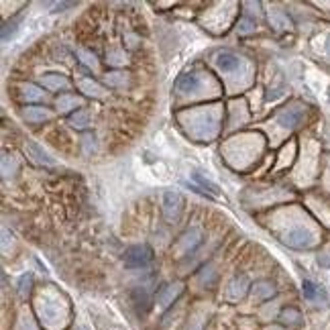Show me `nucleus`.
Returning <instances> with one entry per match:
<instances>
[{
    "mask_svg": "<svg viewBox=\"0 0 330 330\" xmlns=\"http://www.w3.org/2000/svg\"><path fill=\"white\" fill-rule=\"evenodd\" d=\"M151 259H153V251L147 245H133L125 253V265L131 267V269L145 267V265L151 263Z\"/></svg>",
    "mask_w": 330,
    "mask_h": 330,
    "instance_id": "f257e3e1",
    "label": "nucleus"
},
{
    "mask_svg": "<svg viewBox=\"0 0 330 330\" xmlns=\"http://www.w3.org/2000/svg\"><path fill=\"white\" fill-rule=\"evenodd\" d=\"M181 208H183V200L177 192H171L167 190L163 194V216L167 222H177L179 214H181Z\"/></svg>",
    "mask_w": 330,
    "mask_h": 330,
    "instance_id": "f03ea898",
    "label": "nucleus"
},
{
    "mask_svg": "<svg viewBox=\"0 0 330 330\" xmlns=\"http://www.w3.org/2000/svg\"><path fill=\"white\" fill-rule=\"evenodd\" d=\"M302 119H304V106L302 104H292L277 114V123L284 129H296L302 123Z\"/></svg>",
    "mask_w": 330,
    "mask_h": 330,
    "instance_id": "7ed1b4c3",
    "label": "nucleus"
},
{
    "mask_svg": "<svg viewBox=\"0 0 330 330\" xmlns=\"http://www.w3.org/2000/svg\"><path fill=\"white\" fill-rule=\"evenodd\" d=\"M284 243L292 249H308V247H312V234L308 230H302V228L290 230L284 237Z\"/></svg>",
    "mask_w": 330,
    "mask_h": 330,
    "instance_id": "20e7f679",
    "label": "nucleus"
},
{
    "mask_svg": "<svg viewBox=\"0 0 330 330\" xmlns=\"http://www.w3.org/2000/svg\"><path fill=\"white\" fill-rule=\"evenodd\" d=\"M200 243H202V232H200L198 228H190V230L181 237V241L177 243V249H179L183 255H187V253H192Z\"/></svg>",
    "mask_w": 330,
    "mask_h": 330,
    "instance_id": "39448f33",
    "label": "nucleus"
},
{
    "mask_svg": "<svg viewBox=\"0 0 330 330\" xmlns=\"http://www.w3.org/2000/svg\"><path fill=\"white\" fill-rule=\"evenodd\" d=\"M216 65H218L220 72H232L241 65V57L230 53V51H222V53L216 55Z\"/></svg>",
    "mask_w": 330,
    "mask_h": 330,
    "instance_id": "423d86ee",
    "label": "nucleus"
},
{
    "mask_svg": "<svg viewBox=\"0 0 330 330\" xmlns=\"http://www.w3.org/2000/svg\"><path fill=\"white\" fill-rule=\"evenodd\" d=\"M22 116L27 123H43V121L51 119V112L45 106H27L22 110Z\"/></svg>",
    "mask_w": 330,
    "mask_h": 330,
    "instance_id": "0eeeda50",
    "label": "nucleus"
},
{
    "mask_svg": "<svg viewBox=\"0 0 330 330\" xmlns=\"http://www.w3.org/2000/svg\"><path fill=\"white\" fill-rule=\"evenodd\" d=\"M181 284H171V286H165V288H161V292L157 294V302L163 306V308H167L169 304H173V300L181 294Z\"/></svg>",
    "mask_w": 330,
    "mask_h": 330,
    "instance_id": "6e6552de",
    "label": "nucleus"
},
{
    "mask_svg": "<svg viewBox=\"0 0 330 330\" xmlns=\"http://www.w3.org/2000/svg\"><path fill=\"white\" fill-rule=\"evenodd\" d=\"M27 151L31 153V157L37 161V163H41V165H53L55 161L51 159V155L45 151V149H41L37 143H33V141H29L27 143Z\"/></svg>",
    "mask_w": 330,
    "mask_h": 330,
    "instance_id": "1a4fd4ad",
    "label": "nucleus"
},
{
    "mask_svg": "<svg viewBox=\"0 0 330 330\" xmlns=\"http://www.w3.org/2000/svg\"><path fill=\"white\" fill-rule=\"evenodd\" d=\"M192 179H194V181H196V183L200 185V190H202L204 194L208 192V194H210L212 198H218V196H220V190H218V185H216L214 181H210V179H206V177H204L202 173H198V171H194V173H192Z\"/></svg>",
    "mask_w": 330,
    "mask_h": 330,
    "instance_id": "9d476101",
    "label": "nucleus"
},
{
    "mask_svg": "<svg viewBox=\"0 0 330 330\" xmlns=\"http://www.w3.org/2000/svg\"><path fill=\"white\" fill-rule=\"evenodd\" d=\"M198 86H200V80H198L196 74H183V76L175 82V88H177L179 92H196Z\"/></svg>",
    "mask_w": 330,
    "mask_h": 330,
    "instance_id": "9b49d317",
    "label": "nucleus"
},
{
    "mask_svg": "<svg viewBox=\"0 0 330 330\" xmlns=\"http://www.w3.org/2000/svg\"><path fill=\"white\" fill-rule=\"evenodd\" d=\"M247 286H249V281H247V277H245V275L234 277V279L230 281V286H228V296H230L232 300L243 298V296H245V292H247Z\"/></svg>",
    "mask_w": 330,
    "mask_h": 330,
    "instance_id": "f8f14e48",
    "label": "nucleus"
},
{
    "mask_svg": "<svg viewBox=\"0 0 330 330\" xmlns=\"http://www.w3.org/2000/svg\"><path fill=\"white\" fill-rule=\"evenodd\" d=\"M41 84L49 90H59V88H67V80L59 74H47L41 78Z\"/></svg>",
    "mask_w": 330,
    "mask_h": 330,
    "instance_id": "ddd939ff",
    "label": "nucleus"
},
{
    "mask_svg": "<svg viewBox=\"0 0 330 330\" xmlns=\"http://www.w3.org/2000/svg\"><path fill=\"white\" fill-rule=\"evenodd\" d=\"M78 88H80L84 94L94 96V98H102V96H104V88L98 86V84L92 82V80H80V82H78Z\"/></svg>",
    "mask_w": 330,
    "mask_h": 330,
    "instance_id": "4468645a",
    "label": "nucleus"
},
{
    "mask_svg": "<svg viewBox=\"0 0 330 330\" xmlns=\"http://www.w3.org/2000/svg\"><path fill=\"white\" fill-rule=\"evenodd\" d=\"M275 294V288H273V284H269V281H259V284H255V288H253V298L255 300H267V298H271Z\"/></svg>",
    "mask_w": 330,
    "mask_h": 330,
    "instance_id": "2eb2a0df",
    "label": "nucleus"
},
{
    "mask_svg": "<svg viewBox=\"0 0 330 330\" xmlns=\"http://www.w3.org/2000/svg\"><path fill=\"white\" fill-rule=\"evenodd\" d=\"M80 104H82V102H80V98H76V96L63 94V96L57 98V108H59V112H65V110L76 108V106H80Z\"/></svg>",
    "mask_w": 330,
    "mask_h": 330,
    "instance_id": "dca6fc26",
    "label": "nucleus"
},
{
    "mask_svg": "<svg viewBox=\"0 0 330 330\" xmlns=\"http://www.w3.org/2000/svg\"><path fill=\"white\" fill-rule=\"evenodd\" d=\"M302 292H304V298L306 300H316L318 298V294H320V288L314 284V281H310V279H304L302 281Z\"/></svg>",
    "mask_w": 330,
    "mask_h": 330,
    "instance_id": "f3484780",
    "label": "nucleus"
},
{
    "mask_svg": "<svg viewBox=\"0 0 330 330\" xmlns=\"http://www.w3.org/2000/svg\"><path fill=\"white\" fill-rule=\"evenodd\" d=\"M106 82H108V86H127L129 84V78H127V74L114 72V74H108L106 76Z\"/></svg>",
    "mask_w": 330,
    "mask_h": 330,
    "instance_id": "a211bd4d",
    "label": "nucleus"
},
{
    "mask_svg": "<svg viewBox=\"0 0 330 330\" xmlns=\"http://www.w3.org/2000/svg\"><path fill=\"white\" fill-rule=\"evenodd\" d=\"M69 123H72V127H76V129H84V127L88 125V112H86V110H78V112L69 119Z\"/></svg>",
    "mask_w": 330,
    "mask_h": 330,
    "instance_id": "6ab92c4d",
    "label": "nucleus"
},
{
    "mask_svg": "<svg viewBox=\"0 0 330 330\" xmlns=\"http://www.w3.org/2000/svg\"><path fill=\"white\" fill-rule=\"evenodd\" d=\"M22 96H25L27 100H41V98H43V94H41L35 86H31V84L22 86Z\"/></svg>",
    "mask_w": 330,
    "mask_h": 330,
    "instance_id": "aec40b11",
    "label": "nucleus"
},
{
    "mask_svg": "<svg viewBox=\"0 0 330 330\" xmlns=\"http://www.w3.org/2000/svg\"><path fill=\"white\" fill-rule=\"evenodd\" d=\"M253 31H255V20L249 18V16H245V18L239 22V33H241V35H247V33H253Z\"/></svg>",
    "mask_w": 330,
    "mask_h": 330,
    "instance_id": "412c9836",
    "label": "nucleus"
},
{
    "mask_svg": "<svg viewBox=\"0 0 330 330\" xmlns=\"http://www.w3.org/2000/svg\"><path fill=\"white\" fill-rule=\"evenodd\" d=\"M31 281H33L31 273H27V275H22V277H20V281H18V294H20L22 298L29 294V290H31Z\"/></svg>",
    "mask_w": 330,
    "mask_h": 330,
    "instance_id": "4be33fe9",
    "label": "nucleus"
},
{
    "mask_svg": "<svg viewBox=\"0 0 330 330\" xmlns=\"http://www.w3.org/2000/svg\"><path fill=\"white\" fill-rule=\"evenodd\" d=\"M281 318H284L286 322H300V314H298L296 310H284Z\"/></svg>",
    "mask_w": 330,
    "mask_h": 330,
    "instance_id": "5701e85b",
    "label": "nucleus"
},
{
    "mask_svg": "<svg viewBox=\"0 0 330 330\" xmlns=\"http://www.w3.org/2000/svg\"><path fill=\"white\" fill-rule=\"evenodd\" d=\"M82 330H86V328H82Z\"/></svg>",
    "mask_w": 330,
    "mask_h": 330,
    "instance_id": "b1692460",
    "label": "nucleus"
}]
</instances>
